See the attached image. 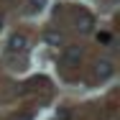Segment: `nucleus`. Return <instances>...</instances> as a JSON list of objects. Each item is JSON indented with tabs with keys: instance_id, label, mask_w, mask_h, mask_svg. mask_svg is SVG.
<instances>
[{
	"instance_id": "1",
	"label": "nucleus",
	"mask_w": 120,
	"mask_h": 120,
	"mask_svg": "<svg viewBox=\"0 0 120 120\" xmlns=\"http://www.w3.org/2000/svg\"><path fill=\"white\" fill-rule=\"evenodd\" d=\"M26 49H28V38H26L23 33H13L10 41H8V51L10 54H23Z\"/></svg>"
},
{
	"instance_id": "2",
	"label": "nucleus",
	"mask_w": 120,
	"mask_h": 120,
	"mask_svg": "<svg viewBox=\"0 0 120 120\" xmlns=\"http://www.w3.org/2000/svg\"><path fill=\"white\" fill-rule=\"evenodd\" d=\"M112 72H115V67H112L110 59H102V61L95 64V77H97V79H110Z\"/></svg>"
},
{
	"instance_id": "3",
	"label": "nucleus",
	"mask_w": 120,
	"mask_h": 120,
	"mask_svg": "<svg viewBox=\"0 0 120 120\" xmlns=\"http://www.w3.org/2000/svg\"><path fill=\"white\" fill-rule=\"evenodd\" d=\"M82 56H84V51H82L79 46H67V49H64V64H67V67L79 64V61H82Z\"/></svg>"
},
{
	"instance_id": "4",
	"label": "nucleus",
	"mask_w": 120,
	"mask_h": 120,
	"mask_svg": "<svg viewBox=\"0 0 120 120\" xmlns=\"http://www.w3.org/2000/svg\"><path fill=\"white\" fill-rule=\"evenodd\" d=\"M44 41H46L49 46H59V44H64V36L59 31H46L44 33Z\"/></svg>"
},
{
	"instance_id": "5",
	"label": "nucleus",
	"mask_w": 120,
	"mask_h": 120,
	"mask_svg": "<svg viewBox=\"0 0 120 120\" xmlns=\"http://www.w3.org/2000/svg\"><path fill=\"white\" fill-rule=\"evenodd\" d=\"M79 31H84V33H87V31H90V28H92V18H90V15H82V21H79Z\"/></svg>"
},
{
	"instance_id": "6",
	"label": "nucleus",
	"mask_w": 120,
	"mask_h": 120,
	"mask_svg": "<svg viewBox=\"0 0 120 120\" xmlns=\"http://www.w3.org/2000/svg\"><path fill=\"white\" fill-rule=\"evenodd\" d=\"M44 3H46V0H31L28 10H31V13H33V10H41V8H44Z\"/></svg>"
},
{
	"instance_id": "7",
	"label": "nucleus",
	"mask_w": 120,
	"mask_h": 120,
	"mask_svg": "<svg viewBox=\"0 0 120 120\" xmlns=\"http://www.w3.org/2000/svg\"><path fill=\"white\" fill-rule=\"evenodd\" d=\"M97 38L102 41V46H110V41H112V36H110V33H100Z\"/></svg>"
},
{
	"instance_id": "8",
	"label": "nucleus",
	"mask_w": 120,
	"mask_h": 120,
	"mask_svg": "<svg viewBox=\"0 0 120 120\" xmlns=\"http://www.w3.org/2000/svg\"><path fill=\"white\" fill-rule=\"evenodd\" d=\"M13 120H33V115H31V112H23V115H15Z\"/></svg>"
}]
</instances>
